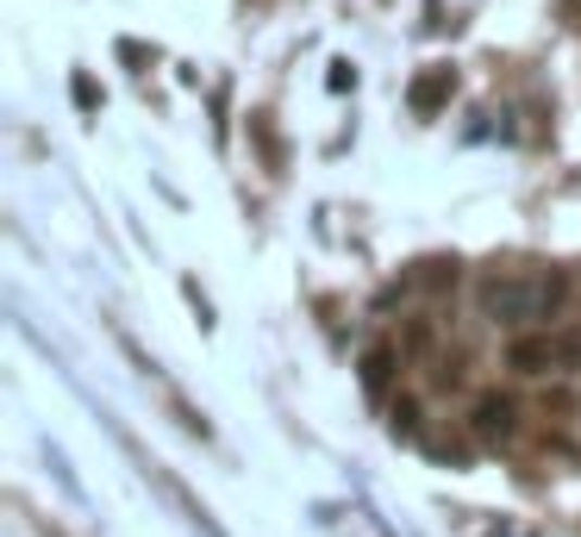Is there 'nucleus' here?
Instances as JSON below:
<instances>
[{"label":"nucleus","instance_id":"nucleus-1","mask_svg":"<svg viewBox=\"0 0 581 537\" xmlns=\"http://www.w3.org/2000/svg\"><path fill=\"white\" fill-rule=\"evenodd\" d=\"M569 282L556 269H538V276H488L481 282V312L501 319V325H538L563 307Z\"/></svg>","mask_w":581,"mask_h":537},{"label":"nucleus","instance_id":"nucleus-2","mask_svg":"<svg viewBox=\"0 0 581 537\" xmlns=\"http://www.w3.org/2000/svg\"><path fill=\"white\" fill-rule=\"evenodd\" d=\"M581 337H513L506 344V362L519 369V375H544V369H556L563 357H576Z\"/></svg>","mask_w":581,"mask_h":537},{"label":"nucleus","instance_id":"nucleus-3","mask_svg":"<svg viewBox=\"0 0 581 537\" xmlns=\"http://www.w3.org/2000/svg\"><path fill=\"white\" fill-rule=\"evenodd\" d=\"M456 94V69L451 63H431V69H419L413 76V88H406V106L419 113V119H431V113H444Z\"/></svg>","mask_w":581,"mask_h":537},{"label":"nucleus","instance_id":"nucleus-4","mask_svg":"<svg viewBox=\"0 0 581 537\" xmlns=\"http://www.w3.org/2000/svg\"><path fill=\"white\" fill-rule=\"evenodd\" d=\"M469 432H476V444H506L519 432V407L506 394H481L476 412H469Z\"/></svg>","mask_w":581,"mask_h":537},{"label":"nucleus","instance_id":"nucleus-5","mask_svg":"<svg viewBox=\"0 0 581 537\" xmlns=\"http://www.w3.org/2000/svg\"><path fill=\"white\" fill-rule=\"evenodd\" d=\"M151 475H156L163 487H169V494H176V507L188 512V519H194V532H206V537H226V532H219V519H213V512H206L201 500H194V494H188V487L176 482V475H163V469H151Z\"/></svg>","mask_w":581,"mask_h":537},{"label":"nucleus","instance_id":"nucleus-6","mask_svg":"<svg viewBox=\"0 0 581 537\" xmlns=\"http://www.w3.org/2000/svg\"><path fill=\"white\" fill-rule=\"evenodd\" d=\"M388 382H394V350H388V344H369V350H363V387H369V394H388Z\"/></svg>","mask_w":581,"mask_h":537},{"label":"nucleus","instance_id":"nucleus-7","mask_svg":"<svg viewBox=\"0 0 581 537\" xmlns=\"http://www.w3.org/2000/svg\"><path fill=\"white\" fill-rule=\"evenodd\" d=\"M413 282H426V287H451L456 282V256H431V263H419V276Z\"/></svg>","mask_w":581,"mask_h":537},{"label":"nucleus","instance_id":"nucleus-8","mask_svg":"<svg viewBox=\"0 0 581 537\" xmlns=\"http://www.w3.org/2000/svg\"><path fill=\"white\" fill-rule=\"evenodd\" d=\"M394 437H406V444L419 437V400H401V407H394Z\"/></svg>","mask_w":581,"mask_h":537},{"label":"nucleus","instance_id":"nucleus-9","mask_svg":"<svg viewBox=\"0 0 581 537\" xmlns=\"http://www.w3.org/2000/svg\"><path fill=\"white\" fill-rule=\"evenodd\" d=\"M326 88H331V94H344V88H356V69H351V63H331Z\"/></svg>","mask_w":581,"mask_h":537},{"label":"nucleus","instance_id":"nucleus-10","mask_svg":"<svg viewBox=\"0 0 581 537\" xmlns=\"http://www.w3.org/2000/svg\"><path fill=\"white\" fill-rule=\"evenodd\" d=\"M76 106H81V113H94V106H101V88H94L88 76H76Z\"/></svg>","mask_w":581,"mask_h":537}]
</instances>
